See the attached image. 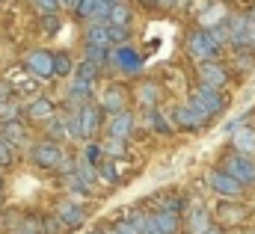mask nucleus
<instances>
[{
  "label": "nucleus",
  "instance_id": "obj_1",
  "mask_svg": "<svg viewBox=\"0 0 255 234\" xmlns=\"http://www.w3.org/2000/svg\"><path fill=\"white\" fill-rule=\"evenodd\" d=\"M220 169L229 172L235 181H241L247 190H255V157L250 154H238V151H223L220 154Z\"/></svg>",
  "mask_w": 255,
  "mask_h": 234
},
{
  "label": "nucleus",
  "instance_id": "obj_2",
  "mask_svg": "<svg viewBox=\"0 0 255 234\" xmlns=\"http://www.w3.org/2000/svg\"><path fill=\"white\" fill-rule=\"evenodd\" d=\"M250 217H253V208L247 202H241V199H220V205L214 208V223L223 226L226 232L247 226Z\"/></svg>",
  "mask_w": 255,
  "mask_h": 234
},
{
  "label": "nucleus",
  "instance_id": "obj_3",
  "mask_svg": "<svg viewBox=\"0 0 255 234\" xmlns=\"http://www.w3.org/2000/svg\"><path fill=\"white\" fill-rule=\"evenodd\" d=\"M169 116H172L175 130H190V133H196V130H205V127L214 121V118L208 116V113H205L196 101H190V98H187L184 104H178Z\"/></svg>",
  "mask_w": 255,
  "mask_h": 234
},
{
  "label": "nucleus",
  "instance_id": "obj_4",
  "mask_svg": "<svg viewBox=\"0 0 255 234\" xmlns=\"http://www.w3.org/2000/svg\"><path fill=\"white\" fill-rule=\"evenodd\" d=\"M190 101H196L211 118L226 116V110H229V95H226V89H214V86H205V83H199V86L193 89Z\"/></svg>",
  "mask_w": 255,
  "mask_h": 234
},
{
  "label": "nucleus",
  "instance_id": "obj_5",
  "mask_svg": "<svg viewBox=\"0 0 255 234\" xmlns=\"http://www.w3.org/2000/svg\"><path fill=\"white\" fill-rule=\"evenodd\" d=\"M30 160H33V166L54 172V169H60V163L65 160V151L60 148V142H51V139L42 136V139H36L30 145Z\"/></svg>",
  "mask_w": 255,
  "mask_h": 234
},
{
  "label": "nucleus",
  "instance_id": "obj_6",
  "mask_svg": "<svg viewBox=\"0 0 255 234\" xmlns=\"http://www.w3.org/2000/svg\"><path fill=\"white\" fill-rule=\"evenodd\" d=\"M187 54H190L196 62H211V59H220L223 48L214 42V36L208 30H190L187 33Z\"/></svg>",
  "mask_w": 255,
  "mask_h": 234
},
{
  "label": "nucleus",
  "instance_id": "obj_7",
  "mask_svg": "<svg viewBox=\"0 0 255 234\" xmlns=\"http://www.w3.org/2000/svg\"><path fill=\"white\" fill-rule=\"evenodd\" d=\"M205 184H208V190H211V193H217L220 199H244V196H247V187H244L241 181H235L229 172H223L220 166L208 169Z\"/></svg>",
  "mask_w": 255,
  "mask_h": 234
},
{
  "label": "nucleus",
  "instance_id": "obj_8",
  "mask_svg": "<svg viewBox=\"0 0 255 234\" xmlns=\"http://www.w3.org/2000/svg\"><path fill=\"white\" fill-rule=\"evenodd\" d=\"M196 77L199 83L205 86H214V89H226L229 80H232V71L223 59H211V62H196Z\"/></svg>",
  "mask_w": 255,
  "mask_h": 234
},
{
  "label": "nucleus",
  "instance_id": "obj_9",
  "mask_svg": "<svg viewBox=\"0 0 255 234\" xmlns=\"http://www.w3.org/2000/svg\"><path fill=\"white\" fill-rule=\"evenodd\" d=\"M229 18H232V9H229V3L226 0H214V3H208L199 15H196V27L199 30H220V27H226L229 24Z\"/></svg>",
  "mask_w": 255,
  "mask_h": 234
},
{
  "label": "nucleus",
  "instance_id": "obj_10",
  "mask_svg": "<svg viewBox=\"0 0 255 234\" xmlns=\"http://www.w3.org/2000/svg\"><path fill=\"white\" fill-rule=\"evenodd\" d=\"M21 65H24V71H30L36 80H51V77H57V74H54V54L45 51V48L30 51Z\"/></svg>",
  "mask_w": 255,
  "mask_h": 234
},
{
  "label": "nucleus",
  "instance_id": "obj_11",
  "mask_svg": "<svg viewBox=\"0 0 255 234\" xmlns=\"http://www.w3.org/2000/svg\"><path fill=\"white\" fill-rule=\"evenodd\" d=\"M214 226V214L205 202H193L184 211V234H205Z\"/></svg>",
  "mask_w": 255,
  "mask_h": 234
},
{
  "label": "nucleus",
  "instance_id": "obj_12",
  "mask_svg": "<svg viewBox=\"0 0 255 234\" xmlns=\"http://www.w3.org/2000/svg\"><path fill=\"white\" fill-rule=\"evenodd\" d=\"M107 113L98 101H89L86 107H80V124H83V142H92V136H98L104 130V121Z\"/></svg>",
  "mask_w": 255,
  "mask_h": 234
},
{
  "label": "nucleus",
  "instance_id": "obj_13",
  "mask_svg": "<svg viewBox=\"0 0 255 234\" xmlns=\"http://www.w3.org/2000/svg\"><path fill=\"white\" fill-rule=\"evenodd\" d=\"M54 214H57V220L65 226V232H74V229H80L86 223V208L77 199H60L57 208H54Z\"/></svg>",
  "mask_w": 255,
  "mask_h": 234
},
{
  "label": "nucleus",
  "instance_id": "obj_14",
  "mask_svg": "<svg viewBox=\"0 0 255 234\" xmlns=\"http://www.w3.org/2000/svg\"><path fill=\"white\" fill-rule=\"evenodd\" d=\"M77 18L89 27L95 24H110V3L107 0H80L77 6Z\"/></svg>",
  "mask_w": 255,
  "mask_h": 234
},
{
  "label": "nucleus",
  "instance_id": "obj_15",
  "mask_svg": "<svg viewBox=\"0 0 255 234\" xmlns=\"http://www.w3.org/2000/svg\"><path fill=\"white\" fill-rule=\"evenodd\" d=\"M110 62H113L122 74H139V71H142V57H139L130 45L113 48V51H110Z\"/></svg>",
  "mask_w": 255,
  "mask_h": 234
},
{
  "label": "nucleus",
  "instance_id": "obj_16",
  "mask_svg": "<svg viewBox=\"0 0 255 234\" xmlns=\"http://www.w3.org/2000/svg\"><path fill=\"white\" fill-rule=\"evenodd\" d=\"M229 148L238 151V154H250V157H255V124L247 121V124H241L238 130H232Z\"/></svg>",
  "mask_w": 255,
  "mask_h": 234
},
{
  "label": "nucleus",
  "instance_id": "obj_17",
  "mask_svg": "<svg viewBox=\"0 0 255 234\" xmlns=\"http://www.w3.org/2000/svg\"><path fill=\"white\" fill-rule=\"evenodd\" d=\"M92 89H95V83H86V80L71 77V83H68V89H65V101H68V107H74V110L86 107V104L92 101Z\"/></svg>",
  "mask_w": 255,
  "mask_h": 234
},
{
  "label": "nucleus",
  "instance_id": "obj_18",
  "mask_svg": "<svg viewBox=\"0 0 255 234\" xmlns=\"http://www.w3.org/2000/svg\"><path fill=\"white\" fill-rule=\"evenodd\" d=\"M98 104L104 107V113L116 116V113H125L128 110V89L125 86H107L104 95L98 98Z\"/></svg>",
  "mask_w": 255,
  "mask_h": 234
},
{
  "label": "nucleus",
  "instance_id": "obj_19",
  "mask_svg": "<svg viewBox=\"0 0 255 234\" xmlns=\"http://www.w3.org/2000/svg\"><path fill=\"white\" fill-rule=\"evenodd\" d=\"M24 116H27V121H33V124H48L51 118L57 116V107H54L51 98H36V101H30L24 107Z\"/></svg>",
  "mask_w": 255,
  "mask_h": 234
},
{
  "label": "nucleus",
  "instance_id": "obj_20",
  "mask_svg": "<svg viewBox=\"0 0 255 234\" xmlns=\"http://www.w3.org/2000/svg\"><path fill=\"white\" fill-rule=\"evenodd\" d=\"M107 133H110L113 139H122V142H128V139H130V133H133V113H130V110H125V113L110 116V121H107Z\"/></svg>",
  "mask_w": 255,
  "mask_h": 234
},
{
  "label": "nucleus",
  "instance_id": "obj_21",
  "mask_svg": "<svg viewBox=\"0 0 255 234\" xmlns=\"http://www.w3.org/2000/svg\"><path fill=\"white\" fill-rule=\"evenodd\" d=\"M0 139H3L6 145L18 148V145H27L30 130H27V124H24V121H6V124H0Z\"/></svg>",
  "mask_w": 255,
  "mask_h": 234
},
{
  "label": "nucleus",
  "instance_id": "obj_22",
  "mask_svg": "<svg viewBox=\"0 0 255 234\" xmlns=\"http://www.w3.org/2000/svg\"><path fill=\"white\" fill-rule=\"evenodd\" d=\"M83 45H89V48H104V51H113V45H110V27H107V24L86 27V33H83Z\"/></svg>",
  "mask_w": 255,
  "mask_h": 234
},
{
  "label": "nucleus",
  "instance_id": "obj_23",
  "mask_svg": "<svg viewBox=\"0 0 255 234\" xmlns=\"http://www.w3.org/2000/svg\"><path fill=\"white\" fill-rule=\"evenodd\" d=\"M160 83H154V80H142L139 86H136V101L145 107V110H154L157 104H160Z\"/></svg>",
  "mask_w": 255,
  "mask_h": 234
},
{
  "label": "nucleus",
  "instance_id": "obj_24",
  "mask_svg": "<svg viewBox=\"0 0 255 234\" xmlns=\"http://www.w3.org/2000/svg\"><path fill=\"white\" fill-rule=\"evenodd\" d=\"M151 214H154V223H157L160 234H181L184 232L181 214H172V211H151Z\"/></svg>",
  "mask_w": 255,
  "mask_h": 234
},
{
  "label": "nucleus",
  "instance_id": "obj_25",
  "mask_svg": "<svg viewBox=\"0 0 255 234\" xmlns=\"http://www.w3.org/2000/svg\"><path fill=\"white\" fill-rule=\"evenodd\" d=\"M145 116H148V124H151V130H154V133H160V136H172V133H175L172 118L166 116L163 110H157V107H154V110H148Z\"/></svg>",
  "mask_w": 255,
  "mask_h": 234
},
{
  "label": "nucleus",
  "instance_id": "obj_26",
  "mask_svg": "<svg viewBox=\"0 0 255 234\" xmlns=\"http://www.w3.org/2000/svg\"><path fill=\"white\" fill-rule=\"evenodd\" d=\"M63 118H65V133H68V139H74V142H83V124H80V110L68 107V113H63Z\"/></svg>",
  "mask_w": 255,
  "mask_h": 234
},
{
  "label": "nucleus",
  "instance_id": "obj_27",
  "mask_svg": "<svg viewBox=\"0 0 255 234\" xmlns=\"http://www.w3.org/2000/svg\"><path fill=\"white\" fill-rule=\"evenodd\" d=\"M101 148H104V160H125L128 157V142H122V139L107 136L101 142Z\"/></svg>",
  "mask_w": 255,
  "mask_h": 234
},
{
  "label": "nucleus",
  "instance_id": "obj_28",
  "mask_svg": "<svg viewBox=\"0 0 255 234\" xmlns=\"http://www.w3.org/2000/svg\"><path fill=\"white\" fill-rule=\"evenodd\" d=\"M130 21H133V9L128 3L110 6V27H128L130 30Z\"/></svg>",
  "mask_w": 255,
  "mask_h": 234
},
{
  "label": "nucleus",
  "instance_id": "obj_29",
  "mask_svg": "<svg viewBox=\"0 0 255 234\" xmlns=\"http://www.w3.org/2000/svg\"><path fill=\"white\" fill-rule=\"evenodd\" d=\"M63 184L68 193H74L77 199H86V196H92V187L83 181V178L77 175V172H71V175H63Z\"/></svg>",
  "mask_w": 255,
  "mask_h": 234
},
{
  "label": "nucleus",
  "instance_id": "obj_30",
  "mask_svg": "<svg viewBox=\"0 0 255 234\" xmlns=\"http://www.w3.org/2000/svg\"><path fill=\"white\" fill-rule=\"evenodd\" d=\"M12 234H42V214H27L21 223L12 226Z\"/></svg>",
  "mask_w": 255,
  "mask_h": 234
},
{
  "label": "nucleus",
  "instance_id": "obj_31",
  "mask_svg": "<svg viewBox=\"0 0 255 234\" xmlns=\"http://www.w3.org/2000/svg\"><path fill=\"white\" fill-rule=\"evenodd\" d=\"M71 77H77V80H86V83H98V77H101V68H98L95 62L83 59V62H77V65H74V74H71Z\"/></svg>",
  "mask_w": 255,
  "mask_h": 234
},
{
  "label": "nucleus",
  "instance_id": "obj_32",
  "mask_svg": "<svg viewBox=\"0 0 255 234\" xmlns=\"http://www.w3.org/2000/svg\"><path fill=\"white\" fill-rule=\"evenodd\" d=\"M21 116H24V107H21L18 98L0 104V124H6V121H21Z\"/></svg>",
  "mask_w": 255,
  "mask_h": 234
},
{
  "label": "nucleus",
  "instance_id": "obj_33",
  "mask_svg": "<svg viewBox=\"0 0 255 234\" xmlns=\"http://www.w3.org/2000/svg\"><path fill=\"white\" fill-rule=\"evenodd\" d=\"M54 74H57V77L74 74V59H71L68 51H57V54H54Z\"/></svg>",
  "mask_w": 255,
  "mask_h": 234
},
{
  "label": "nucleus",
  "instance_id": "obj_34",
  "mask_svg": "<svg viewBox=\"0 0 255 234\" xmlns=\"http://www.w3.org/2000/svg\"><path fill=\"white\" fill-rule=\"evenodd\" d=\"M45 136L51 139V142H60V139H68V133H65V118L63 116H54L48 124H45Z\"/></svg>",
  "mask_w": 255,
  "mask_h": 234
},
{
  "label": "nucleus",
  "instance_id": "obj_35",
  "mask_svg": "<svg viewBox=\"0 0 255 234\" xmlns=\"http://www.w3.org/2000/svg\"><path fill=\"white\" fill-rule=\"evenodd\" d=\"M98 181H101V184H119L116 160H101V163H98Z\"/></svg>",
  "mask_w": 255,
  "mask_h": 234
},
{
  "label": "nucleus",
  "instance_id": "obj_36",
  "mask_svg": "<svg viewBox=\"0 0 255 234\" xmlns=\"http://www.w3.org/2000/svg\"><path fill=\"white\" fill-rule=\"evenodd\" d=\"M83 59H89V62H95L98 68H104V65H110V51H104V48H89V45H83Z\"/></svg>",
  "mask_w": 255,
  "mask_h": 234
},
{
  "label": "nucleus",
  "instance_id": "obj_37",
  "mask_svg": "<svg viewBox=\"0 0 255 234\" xmlns=\"http://www.w3.org/2000/svg\"><path fill=\"white\" fill-rule=\"evenodd\" d=\"M80 160H86V163L98 166V163L104 160V148H101V142H86V145H83V154H80Z\"/></svg>",
  "mask_w": 255,
  "mask_h": 234
},
{
  "label": "nucleus",
  "instance_id": "obj_38",
  "mask_svg": "<svg viewBox=\"0 0 255 234\" xmlns=\"http://www.w3.org/2000/svg\"><path fill=\"white\" fill-rule=\"evenodd\" d=\"M74 172L83 178V181H86L89 187L101 184V181H98V166H92V163H86V160H80V157H77V169H74Z\"/></svg>",
  "mask_w": 255,
  "mask_h": 234
},
{
  "label": "nucleus",
  "instance_id": "obj_39",
  "mask_svg": "<svg viewBox=\"0 0 255 234\" xmlns=\"http://www.w3.org/2000/svg\"><path fill=\"white\" fill-rule=\"evenodd\" d=\"M232 65H235L238 74H250V71L255 68V54H235Z\"/></svg>",
  "mask_w": 255,
  "mask_h": 234
},
{
  "label": "nucleus",
  "instance_id": "obj_40",
  "mask_svg": "<svg viewBox=\"0 0 255 234\" xmlns=\"http://www.w3.org/2000/svg\"><path fill=\"white\" fill-rule=\"evenodd\" d=\"M110 27V24H107ZM128 42H130V30L128 27H110V45L113 48H125Z\"/></svg>",
  "mask_w": 255,
  "mask_h": 234
},
{
  "label": "nucleus",
  "instance_id": "obj_41",
  "mask_svg": "<svg viewBox=\"0 0 255 234\" xmlns=\"http://www.w3.org/2000/svg\"><path fill=\"white\" fill-rule=\"evenodd\" d=\"M15 160H18V157H15V148H12V145H6V142L0 139V172H3V169H12V166H15Z\"/></svg>",
  "mask_w": 255,
  "mask_h": 234
},
{
  "label": "nucleus",
  "instance_id": "obj_42",
  "mask_svg": "<svg viewBox=\"0 0 255 234\" xmlns=\"http://www.w3.org/2000/svg\"><path fill=\"white\" fill-rule=\"evenodd\" d=\"M42 234H65V226L57 220V214L54 217H42Z\"/></svg>",
  "mask_w": 255,
  "mask_h": 234
},
{
  "label": "nucleus",
  "instance_id": "obj_43",
  "mask_svg": "<svg viewBox=\"0 0 255 234\" xmlns=\"http://www.w3.org/2000/svg\"><path fill=\"white\" fill-rule=\"evenodd\" d=\"M15 98V86L9 83V80H0V104H6V101H12Z\"/></svg>",
  "mask_w": 255,
  "mask_h": 234
},
{
  "label": "nucleus",
  "instance_id": "obj_44",
  "mask_svg": "<svg viewBox=\"0 0 255 234\" xmlns=\"http://www.w3.org/2000/svg\"><path fill=\"white\" fill-rule=\"evenodd\" d=\"M33 3H36L39 12H48V15H54L60 9V0H33Z\"/></svg>",
  "mask_w": 255,
  "mask_h": 234
},
{
  "label": "nucleus",
  "instance_id": "obj_45",
  "mask_svg": "<svg viewBox=\"0 0 255 234\" xmlns=\"http://www.w3.org/2000/svg\"><path fill=\"white\" fill-rule=\"evenodd\" d=\"M60 6H65L68 12H77V6H80V0H60Z\"/></svg>",
  "mask_w": 255,
  "mask_h": 234
},
{
  "label": "nucleus",
  "instance_id": "obj_46",
  "mask_svg": "<svg viewBox=\"0 0 255 234\" xmlns=\"http://www.w3.org/2000/svg\"><path fill=\"white\" fill-rule=\"evenodd\" d=\"M45 24H48V33H54V30L60 27V21H57V15H48V21H45Z\"/></svg>",
  "mask_w": 255,
  "mask_h": 234
},
{
  "label": "nucleus",
  "instance_id": "obj_47",
  "mask_svg": "<svg viewBox=\"0 0 255 234\" xmlns=\"http://www.w3.org/2000/svg\"><path fill=\"white\" fill-rule=\"evenodd\" d=\"M178 0H157V9H175Z\"/></svg>",
  "mask_w": 255,
  "mask_h": 234
},
{
  "label": "nucleus",
  "instance_id": "obj_48",
  "mask_svg": "<svg viewBox=\"0 0 255 234\" xmlns=\"http://www.w3.org/2000/svg\"><path fill=\"white\" fill-rule=\"evenodd\" d=\"M244 15L250 18V24H255V0L250 3V6H247V9H244Z\"/></svg>",
  "mask_w": 255,
  "mask_h": 234
},
{
  "label": "nucleus",
  "instance_id": "obj_49",
  "mask_svg": "<svg viewBox=\"0 0 255 234\" xmlns=\"http://www.w3.org/2000/svg\"><path fill=\"white\" fill-rule=\"evenodd\" d=\"M205 234H226V229H223V226H217V223H214V226H211V229H208V232Z\"/></svg>",
  "mask_w": 255,
  "mask_h": 234
},
{
  "label": "nucleus",
  "instance_id": "obj_50",
  "mask_svg": "<svg viewBox=\"0 0 255 234\" xmlns=\"http://www.w3.org/2000/svg\"><path fill=\"white\" fill-rule=\"evenodd\" d=\"M139 3H142L145 9H157V0H139Z\"/></svg>",
  "mask_w": 255,
  "mask_h": 234
},
{
  "label": "nucleus",
  "instance_id": "obj_51",
  "mask_svg": "<svg viewBox=\"0 0 255 234\" xmlns=\"http://www.w3.org/2000/svg\"><path fill=\"white\" fill-rule=\"evenodd\" d=\"M3 187H6V181H3V172H0V196H3Z\"/></svg>",
  "mask_w": 255,
  "mask_h": 234
},
{
  "label": "nucleus",
  "instance_id": "obj_52",
  "mask_svg": "<svg viewBox=\"0 0 255 234\" xmlns=\"http://www.w3.org/2000/svg\"><path fill=\"white\" fill-rule=\"evenodd\" d=\"M89 234H110L107 229H95V232H89Z\"/></svg>",
  "mask_w": 255,
  "mask_h": 234
},
{
  "label": "nucleus",
  "instance_id": "obj_53",
  "mask_svg": "<svg viewBox=\"0 0 255 234\" xmlns=\"http://www.w3.org/2000/svg\"><path fill=\"white\" fill-rule=\"evenodd\" d=\"M0 226H3V208H0Z\"/></svg>",
  "mask_w": 255,
  "mask_h": 234
},
{
  "label": "nucleus",
  "instance_id": "obj_54",
  "mask_svg": "<svg viewBox=\"0 0 255 234\" xmlns=\"http://www.w3.org/2000/svg\"><path fill=\"white\" fill-rule=\"evenodd\" d=\"M0 3H3V0H0Z\"/></svg>",
  "mask_w": 255,
  "mask_h": 234
}]
</instances>
